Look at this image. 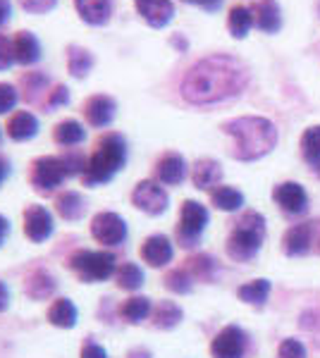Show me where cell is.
<instances>
[{"label":"cell","mask_w":320,"mask_h":358,"mask_svg":"<svg viewBox=\"0 0 320 358\" xmlns=\"http://www.w3.org/2000/svg\"><path fill=\"white\" fill-rule=\"evenodd\" d=\"M249 67L235 55H208L184 74L179 94L191 106H215L237 98L249 86Z\"/></svg>","instance_id":"6da1fadb"},{"label":"cell","mask_w":320,"mask_h":358,"mask_svg":"<svg viewBox=\"0 0 320 358\" xmlns=\"http://www.w3.org/2000/svg\"><path fill=\"white\" fill-rule=\"evenodd\" d=\"M223 131L232 138V155L244 163L265 158L277 146V129L267 117L244 115L223 124Z\"/></svg>","instance_id":"7a4b0ae2"},{"label":"cell","mask_w":320,"mask_h":358,"mask_svg":"<svg viewBox=\"0 0 320 358\" xmlns=\"http://www.w3.org/2000/svg\"><path fill=\"white\" fill-rule=\"evenodd\" d=\"M127 163V141L118 131H108L96 141V151L91 153L84 172L86 187L108 184Z\"/></svg>","instance_id":"3957f363"},{"label":"cell","mask_w":320,"mask_h":358,"mask_svg":"<svg viewBox=\"0 0 320 358\" xmlns=\"http://www.w3.org/2000/svg\"><path fill=\"white\" fill-rule=\"evenodd\" d=\"M265 236V220L263 215L249 210L246 215L237 222V227L232 229L230 239H227V253H230L235 261H251L258 253L260 244H263Z\"/></svg>","instance_id":"277c9868"},{"label":"cell","mask_w":320,"mask_h":358,"mask_svg":"<svg viewBox=\"0 0 320 358\" xmlns=\"http://www.w3.org/2000/svg\"><path fill=\"white\" fill-rule=\"evenodd\" d=\"M69 265L84 282H103L118 273L115 256L108 251H77L69 258Z\"/></svg>","instance_id":"5b68a950"},{"label":"cell","mask_w":320,"mask_h":358,"mask_svg":"<svg viewBox=\"0 0 320 358\" xmlns=\"http://www.w3.org/2000/svg\"><path fill=\"white\" fill-rule=\"evenodd\" d=\"M67 177L65 163L57 155H41L32 165V187L41 194L53 192Z\"/></svg>","instance_id":"8992f818"},{"label":"cell","mask_w":320,"mask_h":358,"mask_svg":"<svg viewBox=\"0 0 320 358\" xmlns=\"http://www.w3.org/2000/svg\"><path fill=\"white\" fill-rule=\"evenodd\" d=\"M208 224V210L196 201H184L182 210H179V227L177 236L182 241V246H194V241L199 239L201 232Z\"/></svg>","instance_id":"52a82bcc"},{"label":"cell","mask_w":320,"mask_h":358,"mask_svg":"<svg viewBox=\"0 0 320 358\" xmlns=\"http://www.w3.org/2000/svg\"><path fill=\"white\" fill-rule=\"evenodd\" d=\"M132 203L139 208V210L148 213V215H160V213L167 210V192L160 187V182H153V179H144L134 187L132 192Z\"/></svg>","instance_id":"ba28073f"},{"label":"cell","mask_w":320,"mask_h":358,"mask_svg":"<svg viewBox=\"0 0 320 358\" xmlns=\"http://www.w3.org/2000/svg\"><path fill=\"white\" fill-rule=\"evenodd\" d=\"M246 346H249L246 332L237 325H227L225 330L215 334L211 344V354L213 358H244Z\"/></svg>","instance_id":"9c48e42d"},{"label":"cell","mask_w":320,"mask_h":358,"mask_svg":"<svg viewBox=\"0 0 320 358\" xmlns=\"http://www.w3.org/2000/svg\"><path fill=\"white\" fill-rule=\"evenodd\" d=\"M91 234L98 244L103 246H118L127 239V222L118 213H98L91 222Z\"/></svg>","instance_id":"30bf717a"},{"label":"cell","mask_w":320,"mask_h":358,"mask_svg":"<svg viewBox=\"0 0 320 358\" xmlns=\"http://www.w3.org/2000/svg\"><path fill=\"white\" fill-rule=\"evenodd\" d=\"M81 113H84L86 122H89L91 127H96V129H106V127L113 124L115 115H118V103H115V98L108 96V94H96L84 103Z\"/></svg>","instance_id":"8fae6325"},{"label":"cell","mask_w":320,"mask_h":358,"mask_svg":"<svg viewBox=\"0 0 320 358\" xmlns=\"http://www.w3.org/2000/svg\"><path fill=\"white\" fill-rule=\"evenodd\" d=\"M25 234L32 241H46L53 234V215L43 206H29L25 210Z\"/></svg>","instance_id":"7c38bea8"},{"label":"cell","mask_w":320,"mask_h":358,"mask_svg":"<svg viewBox=\"0 0 320 358\" xmlns=\"http://www.w3.org/2000/svg\"><path fill=\"white\" fill-rule=\"evenodd\" d=\"M134 3H137L139 17H141V20L153 29L167 27L174 17L172 0H134Z\"/></svg>","instance_id":"4fadbf2b"},{"label":"cell","mask_w":320,"mask_h":358,"mask_svg":"<svg viewBox=\"0 0 320 358\" xmlns=\"http://www.w3.org/2000/svg\"><path fill=\"white\" fill-rule=\"evenodd\" d=\"M272 199H275V203L280 206L284 213H289V215H299V213H304L308 206L306 189L296 182L277 184L275 192H272Z\"/></svg>","instance_id":"5bb4252c"},{"label":"cell","mask_w":320,"mask_h":358,"mask_svg":"<svg viewBox=\"0 0 320 358\" xmlns=\"http://www.w3.org/2000/svg\"><path fill=\"white\" fill-rule=\"evenodd\" d=\"M74 10L89 27H106L113 17V0H74Z\"/></svg>","instance_id":"9a60e30c"},{"label":"cell","mask_w":320,"mask_h":358,"mask_svg":"<svg viewBox=\"0 0 320 358\" xmlns=\"http://www.w3.org/2000/svg\"><path fill=\"white\" fill-rule=\"evenodd\" d=\"M155 177H158L160 184H167V187L182 184L184 177H187V160L179 153L162 155L158 160V165H155Z\"/></svg>","instance_id":"2e32d148"},{"label":"cell","mask_w":320,"mask_h":358,"mask_svg":"<svg viewBox=\"0 0 320 358\" xmlns=\"http://www.w3.org/2000/svg\"><path fill=\"white\" fill-rule=\"evenodd\" d=\"M172 253H174L172 251V241L167 239V236H162V234L148 236V239L144 241V246H141V258L148 265H153V268H162V265L170 263Z\"/></svg>","instance_id":"e0dca14e"},{"label":"cell","mask_w":320,"mask_h":358,"mask_svg":"<svg viewBox=\"0 0 320 358\" xmlns=\"http://www.w3.org/2000/svg\"><path fill=\"white\" fill-rule=\"evenodd\" d=\"M13 45H15V60H17V65H22V67L36 65L41 60V53H43L36 34H32V31H20L13 38Z\"/></svg>","instance_id":"ac0fdd59"},{"label":"cell","mask_w":320,"mask_h":358,"mask_svg":"<svg viewBox=\"0 0 320 358\" xmlns=\"http://www.w3.org/2000/svg\"><path fill=\"white\" fill-rule=\"evenodd\" d=\"M253 22L263 34H277L282 29V13L275 0H260L253 8Z\"/></svg>","instance_id":"d6986e66"},{"label":"cell","mask_w":320,"mask_h":358,"mask_svg":"<svg viewBox=\"0 0 320 358\" xmlns=\"http://www.w3.org/2000/svg\"><path fill=\"white\" fill-rule=\"evenodd\" d=\"M39 120L34 113L29 110H20L15 113L13 117L8 120V136L13 141H32L34 136L39 134Z\"/></svg>","instance_id":"ffe728a7"},{"label":"cell","mask_w":320,"mask_h":358,"mask_svg":"<svg viewBox=\"0 0 320 358\" xmlns=\"http://www.w3.org/2000/svg\"><path fill=\"white\" fill-rule=\"evenodd\" d=\"M67 72L72 74L74 79H86L89 77V72L94 69L96 60H94V53L91 50H86L84 45H67Z\"/></svg>","instance_id":"44dd1931"},{"label":"cell","mask_w":320,"mask_h":358,"mask_svg":"<svg viewBox=\"0 0 320 358\" xmlns=\"http://www.w3.org/2000/svg\"><path fill=\"white\" fill-rule=\"evenodd\" d=\"M191 179H194L196 189L208 192V189H213L220 184V179H223V167H220L218 160H211V158L196 160L194 172H191Z\"/></svg>","instance_id":"7402d4cb"},{"label":"cell","mask_w":320,"mask_h":358,"mask_svg":"<svg viewBox=\"0 0 320 358\" xmlns=\"http://www.w3.org/2000/svg\"><path fill=\"white\" fill-rule=\"evenodd\" d=\"M253 24V10L246 8V5H235L227 15V29L235 38H246Z\"/></svg>","instance_id":"603a6c76"},{"label":"cell","mask_w":320,"mask_h":358,"mask_svg":"<svg viewBox=\"0 0 320 358\" xmlns=\"http://www.w3.org/2000/svg\"><path fill=\"white\" fill-rule=\"evenodd\" d=\"M53 138L57 146H79V143H84L86 138V129L84 124L77 122V120H62L60 124L53 129Z\"/></svg>","instance_id":"cb8c5ba5"},{"label":"cell","mask_w":320,"mask_h":358,"mask_svg":"<svg viewBox=\"0 0 320 358\" xmlns=\"http://www.w3.org/2000/svg\"><path fill=\"white\" fill-rule=\"evenodd\" d=\"M48 320L53 322L55 327L72 330V327L77 325V306L69 301V299H57L48 310Z\"/></svg>","instance_id":"d4e9b609"},{"label":"cell","mask_w":320,"mask_h":358,"mask_svg":"<svg viewBox=\"0 0 320 358\" xmlns=\"http://www.w3.org/2000/svg\"><path fill=\"white\" fill-rule=\"evenodd\" d=\"M311 246V227L308 224H294L287 234H284V251L289 256H304Z\"/></svg>","instance_id":"484cf974"},{"label":"cell","mask_w":320,"mask_h":358,"mask_svg":"<svg viewBox=\"0 0 320 358\" xmlns=\"http://www.w3.org/2000/svg\"><path fill=\"white\" fill-rule=\"evenodd\" d=\"M211 201L215 208L225 213H235L244 206V194L235 187H215L211 192Z\"/></svg>","instance_id":"4316f807"},{"label":"cell","mask_w":320,"mask_h":358,"mask_svg":"<svg viewBox=\"0 0 320 358\" xmlns=\"http://www.w3.org/2000/svg\"><path fill=\"white\" fill-rule=\"evenodd\" d=\"M53 292H55V280H53V275H48L46 270H36V273L27 280V294L32 299H36V301L48 299Z\"/></svg>","instance_id":"83f0119b"},{"label":"cell","mask_w":320,"mask_h":358,"mask_svg":"<svg viewBox=\"0 0 320 358\" xmlns=\"http://www.w3.org/2000/svg\"><path fill=\"white\" fill-rule=\"evenodd\" d=\"M55 208H57V213L65 217V220H79V217L84 215V210H86L84 199H81L77 192L60 194V196H57V201H55Z\"/></svg>","instance_id":"f1b7e54d"},{"label":"cell","mask_w":320,"mask_h":358,"mask_svg":"<svg viewBox=\"0 0 320 358\" xmlns=\"http://www.w3.org/2000/svg\"><path fill=\"white\" fill-rule=\"evenodd\" d=\"M301 153H304L306 163L320 165V127H308L301 136Z\"/></svg>","instance_id":"f546056e"},{"label":"cell","mask_w":320,"mask_h":358,"mask_svg":"<svg viewBox=\"0 0 320 358\" xmlns=\"http://www.w3.org/2000/svg\"><path fill=\"white\" fill-rule=\"evenodd\" d=\"M267 294H270V282L267 280H253L237 289V296L246 303H263L267 299Z\"/></svg>","instance_id":"4dcf8cb0"},{"label":"cell","mask_w":320,"mask_h":358,"mask_svg":"<svg viewBox=\"0 0 320 358\" xmlns=\"http://www.w3.org/2000/svg\"><path fill=\"white\" fill-rule=\"evenodd\" d=\"M120 313L130 322H141L151 315V301L146 296H132L130 301H125V306L120 308Z\"/></svg>","instance_id":"1f68e13d"},{"label":"cell","mask_w":320,"mask_h":358,"mask_svg":"<svg viewBox=\"0 0 320 358\" xmlns=\"http://www.w3.org/2000/svg\"><path fill=\"white\" fill-rule=\"evenodd\" d=\"M115 277H118V285L122 287V289H127V292H137L139 287L144 285L141 268H139V265H134V263H125L122 268H118Z\"/></svg>","instance_id":"d6a6232c"},{"label":"cell","mask_w":320,"mask_h":358,"mask_svg":"<svg viewBox=\"0 0 320 358\" xmlns=\"http://www.w3.org/2000/svg\"><path fill=\"white\" fill-rule=\"evenodd\" d=\"M155 327H162V330H170V327L177 325L182 320V310H179L177 303L172 301H160V306L155 308Z\"/></svg>","instance_id":"836d02e7"},{"label":"cell","mask_w":320,"mask_h":358,"mask_svg":"<svg viewBox=\"0 0 320 358\" xmlns=\"http://www.w3.org/2000/svg\"><path fill=\"white\" fill-rule=\"evenodd\" d=\"M17 103H20V91H17V86L0 82V115L13 113L17 108Z\"/></svg>","instance_id":"e575fe53"},{"label":"cell","mask_w":320,"mask_h":358,"mask_svg":"<svg viewBox=\"0 0 320 358\" xmlns=\"http://www.w3.org/2000/svg\"><path fill=\"white\" fill-rule=\"evenodd\" d=\"M165 282H167V289H172L177 294L191 292V275L187 273V270H174V273H170L165 277Z\"/></svg>","instance_id":"d590c367"},{"label":"cell","mask_w":320,"mask_h":358,"mask_svg":"<svg viewBox=\"0 0 320 358\" xmlns=\"http://www.w3.org/2000/svg\"><path fill=\"white\" fill-rule=\"evenodd\" d=\"M17 3L29 15H48L57 8V0H17Z\"/></svg>","instance_id":"8d00e7d4"},{"label":"cell","mask_w":320,"mask_h":358,"mask_svg":"<svg viewBox=\"0 0 320 358\" xmlns=\"http://www.w3.org/2000/svg\"><path fill=\"white\" fill-rule=\"evenodd\" d=\"M15 45H13V38H8L5 34H0V72L10 69L15 65Z\"/></svg>","instance_id":"74e56055"},{"label":"cell","mask_w":320,"mask_h":358,"mask_svg":"<svg viewBox=\"0 0 320 358\" xmlns=\"http://www.w3.org/2000/svg\"><path fill=\"white\" fill-rule=\"evenodd\" d=\"M277 356L280 358H306V346L299 342V339H284L277 349Z\"/></svg>","instance_id":"f35d334b"},{"label":"cell","mask_w":320,"mask_h":358,"mask_svg":"<svg viewBox=\"0 0 320 358\" xmlns=\"http://www.w3.org/2000/svg\"><path fill=\"white\" fill-rule=\"evenodd\" d=\"M69 103V89L62 84H57L53 91H48V98H46V106L53 110V108H60V106H67Z\"/></svg>","instance_id":"ab89813d"},{"label":"cell","mask_w":320,"mask_h":358,"mask_svg":"<svg viewBox=\"0 0 320 358\" xmlns=\"http://www.w3.org/2000/svg\"><path fill=\"white\" fill-rule=\"evenodd\" d=\"M22 84H25L32 94H36V91H43L46 86H48V77H46L43 72H27L25 77H22Z\"/></svg>","instance_id":"60d3db41"},{"label":"cell","mask_w":320,"mask_h":358,"mask_svg":"<svg viewBox=\"0 0 320 358\" xmlns=\"http://www.w3.org/2000/svg\"><path fill=\"white\" fill-rule=\"evenodd\" d=\"M189 270L194 277H208V270H213V261L208 256H199L189 261Z\"/></svg>","instance_id":"b9f144b4"},{"label":"cell","mask_w":320,"mask_h":358,"mask_svg":"<svg viewBox=\"0 0 320 358\" xmlns=\"http://www.w3.org/2000/svg\"><path fill=\"white\" fill-rule=\"evenodd\" d=\"M81 358H108L106 349L96 342H86L84 349H81Z\"/></svg>","instance_id":"7bdbcfd3"},{"label":"cell","mask_w":320,"mask_h":358,"mask_svg":"<svg viewBox=\"0 0 320 358\" xmlns=\"http://www.w3.org/2000/svg\"><path fill=\"white\" fill-rule=\"evenodd\" d=\"M13 17V3L10 0H0V27H5Z\"/></svg>","instance_id":"ee69618b"},{"label":"cell","mask_w":320,"mask_h":358,"mask_svg":"<svg viewBox=\"0 0 320 358\" xmlns=\"http://www.w3.org/2000/svg\"><path fill=\"white\" fill-rule=\"evenodd\" d=\"M8 234H10V222H8V217L0 215V246L5 244V239H8Z\"/></svg>","instance_id":"f6af8a7d"},{"label":"cell","mask_w":320,"mask_h":358,"mask_svg":"<svg viewBox=\"0 0 320 358\" xmlns=\"http://www.w3.org/2000/svg\"><path fill=\"white\" fill-rule=\"evenodd\" d=\"M8 303H10V292H8V287L0 282V310L8 308Z\"/></svg>","instance_id":"bcb514c9"},{"label":"cell","mask_w":320,"mask_h":358,"mask_svg":"<svg viewBox=\"0 0 320 358\" xmlns=\"http://www.w3.org/2000/svg\"><path fill=\"white\" fill-rule=\"evenodd\" d=\"M8 172H10L8 160H5V158H0V184L5 182V177H8Z\"/></svg>","instance_id":"7dc6e473"},{"label":"cell","mask_w":320,"mask_h":358,"mask_svg":"<svg viewBox=\"0 0 320 358\" xmlns=\"http://www.w3.org/2000/svg\"><path fill=\"white\" fill-rule=\"evenodd\" d=\"M184 3H191V5H199L201 0H184Z\"/></svg>","instance_id":"c3c4849f"},{"label":"cell","mask_w":320,"mask_h":358,"mask_svg":"<svg viewBox=\"0 0 320 358\" xmlns=\"http://www.w3.org/2000/svg\"><path fill=\"white\" fill-rule=\"evenodd\" d=\"M0 141H3V131H0Z\"/></svg>","instance_id":"681fc988"}]
</instances>
